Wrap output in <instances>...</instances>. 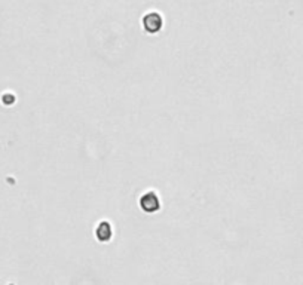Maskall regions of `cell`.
Wrapping results in <instances>:
<instances>
[{
	"label": "cell",
	"instance_id": "obj_1",
	"mask_svg": "<svg viewBox=\"0 0 303 285\" xmlns=\"http://www.w3.org/2000/svg\"><path fill=\"white\" fill-rule=\"evenodd\" d=\"M138 205L146 214H155V213H158L161 210V199L156 195V192L147 190L146 193H143L140 196Z\"/></svg>",
	"mask_w": 303,
	"mask_h": 285
},
{
	"label": "cell",
	"instance_id": "obj_2",
	"mask_svg": "<svg viewBox=\"0 0 303 285\" xmlns=\"http://www.w3.org/2000/svg\"><path fill=\"white\" fill-rule=\"evenodd\" d=\"M162 26H164V18L159 12H149L143 18V27L150 34H156L161 32Z\"/></svg>",
	"mask_w": 303,
	"mask_h": 285
},
{
	"label": "cell",
	"instance_id": "obj_3",
	"mask_svg": "<svg viewBox=\"0 0 303 285\" xmlns=\"http://www.w3.org/2000/svg\"><path fill=\"white\" fill-rule=\"evenodd\" d=\"M95 238L98 242H110L113 238V226L107 220H101L95 227Z\"/></svg>",
	"mask_w": 303,
	"mask_h": 285
}]
</instances>
